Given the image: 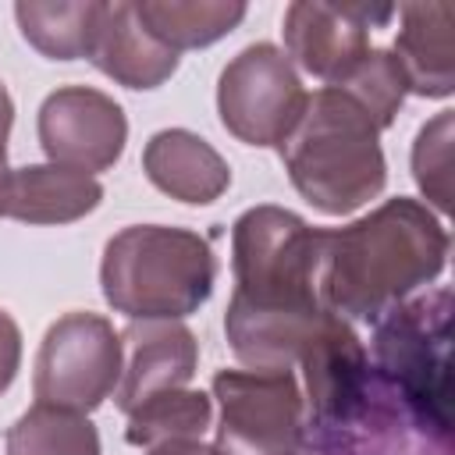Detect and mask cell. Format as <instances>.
<instances>
[{"label": "cell", "instance_id": "22", "mask_svg": "<svg viewBox=\"0 0 455 455\" xmlns=\"http://www.w3.org/2000/svg\"><path fill=\"white\" fill-rule=\"evenodd\" d=\"M412 174L423 196L448 210L451 203V110H441L430 124L419 128L412 146Z\"/></svg>", "mask_w": 455, "mask_h": 455}, {"label": "cell", "instance_id": "15", "mask_svg": "<svg viewBox=\"0 0 455 455\" xmlns=\"http://www.w3.org/2000/svg\"><path fill=\"white\" fill-rule=\"evenodd\" d=\"M142 167L160 192L192 206L220 199V192L231 185V167L224 164V156L206 139L185 128L156 132L142 149Z\"/></svg>", "mask_w": 455, "mask_h": 455}, {"label": "cell", "instance_id": "12", "mask_svg": "<svg viewBox=\"0 0 455 455\" xmlns=\"http://www.w3.org/2000/svg\"><path fill=\"white\" fill-rule=\"evenodd\" d=\"M124 366L117 380V409L132 412L160 391L185 387L196 377L199 345L178 320H132L121 334Z\"/></svg>", "mask_w": 455, "mask_h": 455}, {"label": "cell", "instance_id": "7", "mask_svg": "<svg viewBox=\"0 0 455 455\" xmlns=\"http://www.w3.org/2000/svg\"><path fill=\"white\" fill-rule=\"evenodd\" d=\"M217 455H302L306 402L291 370H220Z\"/></svg>", "mask_w": 455, "mask_h": 455}, {"label": "cell", "instance_id": "2", "mask_svg": "<svg viewBox=\"0 0 455 455\" xmlns=\"http://www.w3.org/2000/svg\"><path fill=\"white\" fill-rule=\"evenodd\" d=\"M444 224L416 199L398 196L348 228L320 231L316 291L341 320L373 323L448 263Z\"/></svg>", "mask_w": 455, "mask_h": 455}, {"label": "cell", "instance_id": "3", "mask_svg": "<svg viewBox=\"0 0 455 455\" xmlns=\"http://www.w3.org/2000/svg\"><path fill=\"white\" fill-rule=\"evenodd\" d=\"M277 149L299 196L331 217L359 210L387 181L380 128L352 96L331 85L306 100L299 124Z\"/></svg>", "mask_w": 455, "mask_h": 455}, {"label": "cell", "instance_id": "11", "mask_svg": "<svg viewBox=\"0 0 455 455\" xmlns=\"http://www.w3.org/2000/svg\"><path fill=\"white\" fill-rule=\"evenodd\" d=\"M395 18L391 4H316L295 0L284 11V50L302 71L334 85L366 50L370 28Z\"/></svg>", "mask_w": 455, "mask_h": 455}, {"label": "cell", "instance_id": "19", "mask_svg": "<svg viewBox=\"0 0 455 455\" xmlns=\"http://www.w3.org/2000/svg\"><path fill=\"white\" fill-rule=\"evenodd\" d=\"M210 416H213L210 395L188 391V387L160 391L128 412L124 441L139 448H153L164 441H192V437H203V430L210 427Z\"/></svg>", "mask_w": 455, "mask_h": 455}, {"label": "cell", "instance_id": "23", "mask_svg": "<svg viewBox=\"0 0 455 455\" xmlns=\"http://www.w3.org/2000/svg\"><path fill=\"white\" fill-rule=\"evenodd\" d=\"M21 366V331L7 309H0V395L11 387Z\"/></svg>", "mask_w": 455, "mask_h": 455}, {"label": "cell", "instance_id": "13", "mask_svg": "<svg viewBox=\"0 0 455 455\" xmlns=\"http://www.w3.org/2000/svg\"><path fill=\"white\" fill-rule=\"evenodd\" d=\"M402 28L395 39V60L405 75L409 92L416 96H451L455 89V4L434 0V4H402L395 7Z\"/></svg>", "mask_w": 455, "mask_h": 455}, {"label": "cell", "instance_id": "17", "mask_svg": "<svg viewBox=\"0 0 455 455\" xmlns=\"http://www.w3.org/2000/svg\"><path fill=\"white\" fill-rule=\"evenodd\" d=\"M139 21L149 28L156 43L167 50H196L224 39L231 28L242 25L245 4L228 0H142L135 4Z\"/></svg>", "mask_w": 455, "mask_h": 455}, {"label": "cell", "instance_id": "14", "mask_svg": "<svg viewBox=\"0 0 455 455\" xmlns=\"http://www.w3.org/2000/svg\"><path fill=\"white\" fill-rule=\"evenodd\" d=\"M85 57L124 89H156L178 71V53L149 36L135 4H103Z\"/></svg>", "mask_w": 455, "mask_h": 455}, {"label": "cell", "instance_id": "6", "mask_svg": "<svg viewBox=\"0 0 455 455\" xmlns=\"http://www.w3.org/2000/svg\"><path fill=\"white\" fill-rule=\"evenodd\" d=\"M451 288L437 284L373 320V370L441 419H451Z\"/></svg>", "mask_w": 455, "mask_h": 455}, {"label": "cell", "instance_id": "1", "mask_svg": "<svg viewBox=\"0 0 455 455\" xmlns=\"http://www.w3.org/2000/svg\"><path fill=\"white\" fill-rule=\"evenodd\" d=\"M320 228L281 206H252L231 228V352L249 370H295L331 309L316 291Z\"/></svg>", "mask_w": 455, "mask_h": 455}, {"label": "cell", "instance_id": "20", "mask_svg": "<svg viewBox=\"0 0 455 455\" xmlns=\"http://www.w3.org/2000/svg\"><path fill=\"white\" fill-rule=\"evenodd\" d=\"M7 455H100V434L85 412L36 402L7 430Z\"/></svg>", "mask_w": 455, "mask_h": 455}, {"label": "cell", "instance_id": "5", "mask_svg": "<svg viewBox=\"0 0 455 455\" xmlns=\"http://www.w3.org/2000/svg\"><path fill=\"white\" fill-rule=\"evenodd\" d=\"M302 455H455V437L451 419L416 405L370 363L334 409L306 416Z\"/></svg>", "mask_w": 455, "mask_h": 455}, {"label": "cell", "instance_id": "24", "mask_svg": "<svg viewBox=\"0 0 455 455\" xmlns=\"http://www.w3.org/2000/svg\"><path fill=\"white\" fill-rule=\"evenodd\" d=\"M149 455H217V448L203 444V441H164V444H153Z\"/></svg>", "mask_w": 455, "mask_h": 455}, {"label": "cell", "instance_id": "26", "mask_svg": "<svg viewBox=\"0 0 455 455\" xmlns=\"http://www.w3.org/2000/svg\"><path fill=\"white\" fill-rule=\"evenodd\" d=\"M7 174H11V167H7V142L0 139V217H4V192H7Z\"/></svg>", "mask_w": 455, "mask_h": 455}, {"label": "cell", "instance_id": "16", "mask_svg": "<svg viewBox=\"0 0 455 455\" xmlns=\"http://www.w3.org/2000/svg\"><path fill=\"white\" fill-rule=\"evenodd\" d=\"M103 199V185L92 174L60 164H28L7 174L4 217L21 224H71L92 213Z\"/></svg>", "mask_w": 455, "mask_h": 455}, {"label": "cell", "instance_id": "21", "mask_svg": "<svg viewBox=\"0 0 455 455\" xmlns=\"http://www.w3.org/2000/svg\"><path fill=\"white\" fill-rule=\"evenodd\" d=\"M331 89H341L345 96H352L373 117V124L380 132L395 121V114L409 92L405 75H402L391 50H366Z\"/></svg>", "mask_w": 455, "mask_h": 455}, {"label": "cell", "instance_id": "18", "mask_svg": "<svg viewBox=\"0 0 455 455\" xmlns=\"http://www.w3.org/2000/svg\"><path fill=\"white\" fill-rule=\"evenodd\" d=\"M103 4H14V18L21 36L50 60H75L85 57L96 36Z\"/></svg>", "mask_w": 455, "mask_h": 455}, {"label": "cell", "instance_id": "10", "mask_svg": "<svg viewBox=\"0 0 455 455\" xmlns=\"http://www.w3.org/2000/svg\"><path fill=\"white\" fill-rule=\"evenodd\" d=\"M128 142L121 103L89 85H64L39 107V146L50 164L96 174L117 164Z\"/></svg>", "mask_w": 455, "mask_h": 455}, {"label": "cell", "instance_id": "9", "mask_svg": "<svg viewBox=\"0 0 455 455\" xmlns=\"http://www.w3.org/2000/svg\"><path fill=\"white\" fill-rule=\"evenodd\" d=\"M309 92L288 53L274 43L245 46L217 82V110L224 128L249 146H281L299 124Z\"/></svg>", "mask_w": 455, "mask_h": 455}, {"label": "cell", "instance_id": "8", "mask_svg": "<svg viewBox=\"0 0 455 455\" xmlns=\"http://www.w3.org/2000/svg\"><path fill=\"white\" fill-rule=\"evenodd\" d=\"M124 366L121 334L96 313H68L50 323L39 355L32 391L39 405L71 412H92L117 391Z\"/></svg>", "mask_w": 455, "mask_h": 455}, {"label": "cell", "instance_id": "25", "mask_svg": "<svg viewBox=\"0 0 455 455\" xmlns=\"http://www.w3.org/2000/svg\"><path fill=\"white\" fill-rule=\"evenodd\" d=\"M11 121H14V103H11V96H7V89H4V82H0V139L7 142V135H11Z\"/></svg>", "mask_w": 455, "mask_h": 455}, {"label": "cell", "instance_id": "4", "mask_svg": "<svg viewBox=\"0 0 455 455\" xmlns=\"http://www.w3.org/2000/svg\"><path fill=\"white\" fill-rule=\"evenodd\" d=\"M217 281V259L203 235L164 224L117 231L100 263L103 299L128 320H178L196 313Z\"/></svg>", "mask_w": 455, "mask_h": 455}]
</instances>
